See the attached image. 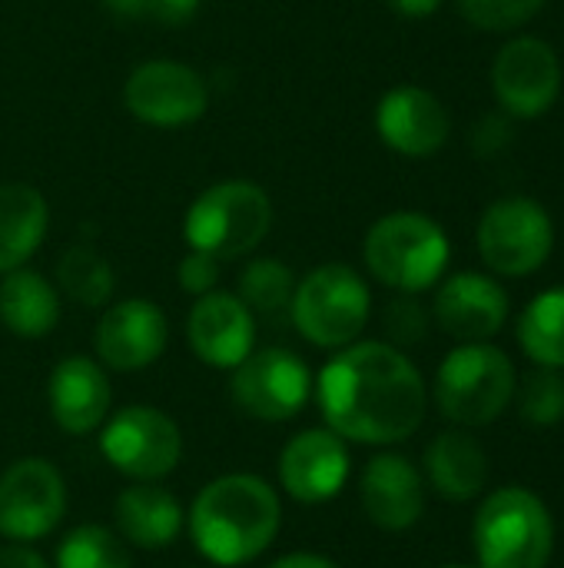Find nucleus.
Here are the masks:
<instances>
[{
    "mask_svg": "<svg viewBox=\"0 0 564 568\" xmlns=\"http://www.w3.org/2000/svg\"><path fill=\"white\" fill-rule=\"evenodd\" d=\"M479 568H545L555 552L548 506L522 486L489 493L472 523Z\"/></svg>",
    "mask_w": 564,
    "mask_h": 568,
    "instance_id": "3",
    "label": "nucleus"
},
{
    "mask_svg": "<svg viewBox=\"0 0 564 568\" xmlns=\"http://www.w3.org/2000/svg\"><path fill=\"white\" fill-rule=\"evenodd\" d=\"M269 568H342L339 562L326 559V556H316V552H293V556H283L276 559Z\"/></svg>",
    "mask_w": 564,
    "mask_h": 568,
    "instance_id": "35",
    "label": "nucleus"
},
{
    "mask_svg": "<svg viewBox=\"0 0 564 568\" xmlns=\"http://www.w3.org/2000/svg\"><path fill=\"white\" fill-rule=\"evenodd\" d=\"M359 503L372 526L386 532H406L425 513V476L409 456H372L359 479Z\"/></svg>",
    "mask_w": 564,
    "mask_h": 568,
    "instance_id": "18",
    "label": "nucleus"
},
{
    "mask_svg": "<svg viewBox=\"0 0 564 568\" xmlns=\"http://www.w3.org/2000/svg\"><path fill=\"white\" fill-rule=\"evenodd\" d=\"M0 320L20 339H43L60 323L53 283L33 270H10L0 283Z\"/></svg>",
    "mask_w": 564,
    "mask_h": 568,
    "instance_id": "24",
    "label": "nucleus"
},
{
    "mask_svg": "<svg viewBox=\"0 0 564 568\" xmlns=\"http://www.w3.org/2000/svg\"><path fill=\"white\" fill-rule=\"evenodd\" d=\"M519 343L535 366L564 369V286L539 293L522 320H519Z\"/></svg>",
    "mask_w": 564,
    "mask_h": 568,
    "instance_id": "25",
    "label": "nucleus"
},
{
    "mask_svg": "<svg viewBox=\"0 0 564 568\" xmlns=\"http://www.w3.org/2000/svg\"><path fill=\"white\" fill-rule=\"evenodd\" d=\"M442 568H479V566H442Z\"/></svg>",
    "mask_w": 564,
    "mask_h": 568,
    "instance_id": "37",
    "label": "nucleus"
},
{
    "mask_svg": "<svg viewBox=\"0 0 564 568\" xmlns=\"http://www.w3.org/2000/svg\"><path fill=\"white\" fill-rule=\"evenodd\" d=\"M113 389L103 366L90 356H66L47 379V406L53 423L70 436L96 433L110 416Z\"/></svg>",
    "mask_w": 564,
    "mask_h": 568,
    "instance_id": "20",
    "label": "nucleus"
},
{
    "mask_svg": "<svg viewBox=\"0 0 564 568\" xmlns=\"http://www.w3.org/2000/svg\"><path fill=\"white\" fill-rule=\"evenodd\" d=\"M186 339L199 363L236 369L256 346V316L236 293L213 290L196 296L186 320Z\"/></svg>",
    "mask_w": 564,
    "mask_h": 568,
    "instance_id": "16",
    "label": "nucleus"
},
{
    "mask_svg": "<svg viewBox=\"0 0 564 568\" xmlns=\"http://www.w3.org/2000/svg\"><path fill=\"white\" fill-rule=\"evenodd\" d=\"M199 0H143V20H156L163 27H183L196 17Z\"/></svg>",
    "mask_w": 564,
    "mask_h": 568,
    "instance_id": "33",
    "label": "nucleus"
},
{
    "mask_svg": "<svg viewBox=\"0 0 564 568\" xmlns=\"http://www.w3.org/2000/svg\"><path fill=\"white\" fill-rule=\"evenodd\" d=\"M425 479L445 503H469L489 483V456L469 429H445L425 449Z\"/></svg>",
    "mask_w": 564,
    "mask_h": 568,
    "instance_id": "22",
    "label": "nucleus"
},
{
    "mask_svg": "<svg viewBox=\"0 0 564 568\" xmlns=\"http://www.w3.org/2000/svg\"><path fill=\"white\" fill-rule=\"evenodd\" d=\"M555 246L552 216L539 200H495L479 223V256L499 276H529L545 266Z\"/></svg>",
    "mask_w": 564,
    "mask_h": 568,
    "instance_id": "9",
    "label": "nucleus"
},
{
    "mask_svg": "<svg viewBox=\"0 0 564 568\" xmlns=\"http://www.w3.org/2000/svg\"><path fill=\"white\" fill-rule=\"evenodd\" d=\"M229 396L233 406L259 423H289L302 413L312 396V373L302 356L269 346L253 349L236 369H229Z\"/></svg>",
    "mask_w": 564,
    "mask_h": 568,
    "instance_id": "10",
    "label": "nucleus"
},
{
    "mask_svg": "<svg viewBox=\"0 0 564 568\" xmlns=\"http://www.w3.org/2000/svg\"><path fill=\"white\" fill-rule=\"evenodd\" d=\"M57 568H133V556L106 526H76L57 546Z\"/></svg>",
    "mask_w": 564,
    "mask_h": 568,
    "instance_id": "27",
    "label": "nucleus"
},
{
    "mask_svg": "<svg viewBox=\"0 0 564 568\" xmlns=\"http://www.w3.org/2000/svg\"><path fill=\"white\" fill-rule=\"evenodd\" d=\"M376 130L389 150L422 160L445 146L452 120L435 93L422 87H396L376 106Z\"/></svg>",
    "mask_w": 564,
    "mask_h": 568,
    "instance_id": "17",
    "label": "nucleus"
},
{
    "mask_svg": "<svg viewBox=\"0 0 564 568\" xmlns=\"http://www.w3.org/2000/svg\"><path fill=\"white\" fill-rule=\"evenodd\" d=\"M432 316L459 343H489L509 320V293L485 273H455L439 286Z\"/></svg>",
    "mask_w": 564,
    "mask_h": 568,
    "instance_id": "19",
    "label": "nucleus"
},
{
    "mask_svg": "<svg viewBox=\"0 0 564 568\" xmlns=\"http://www.w3.org/2000/svg\"><path fill=\"white\" fill-rule=\"evenodd\" d=\"M123 103L140 123L173 130L189 126L206 113L209 90L206 80L186 63L146 60L126 77Z\"/></svg>",
    "mask_w": 564,
    "mask_h": 568,
    "instance_id": "12",
    "label": "nucleus"
},
{
    "mask_svg": "<svg viewBox=\"0 0 564 568\" xmlns=\"http://www.w3.org/2000/svg\"><path fill=\"white\" fill-rule=\"evenodd\" d=\"M293 323L319 349H342L359 339L372 313L366 280L346 263H326L306 273L293 293Z\"/></svg>",
    "mask_w": 564,
    "mask_h": 568,
    "instance_id": "7",
    "label": "nucleus"
},
{
    "mask_svg": "<svg viewBox=\"0 0 564 568\" xmlns=\"http://www.w3.org/2000/svg\"><path fill=\"white\" fill-rule=\"evenodd\" d=\"M293 293H296V276L293 270L276 260V256H266V260H253L243 273H239V286H236V296L249 306V313H279L283 306L293 303Z\"/></svg>",
    "mask_w": 564,
    "mask_h": 568,
    "instance_id": "28",
    "label": "nucleus"
},
{
    "mask_svg": "<svg viewBox=\"0 0 564 568\" xmlns=\"http://www.w3.org/2000/svg\"><path fill=\"white\" fill-rule=\"evenodd\" d=\"M66 513V483L50 459L27 456L0 476V536L37 542L50 536Z\"/></svg>",
    "mask_w": 564,
    "mask_h": 568,
    "instance_id": "11",
    "label": "nucleus"
},
{
    "mask_svg": "<svg viewBox=\"0 0 564 568\" xmlns=\"http://www.w3.org/2000/svg\"><path fill=\"white\" fill-rule=\"evenodd\" d=\"M326 426L346 443L396 446L416 436L429 409V389L416 363L392 343H349L316 379Z\"/></svg>",
    "mask_w": 564,
    "mask_h": 568,
    "instance_id": "1",
    "label": "nucleus"
},
{
    "mask_svg": "<svg viewBox=\"0 0 564 568\" xmlns=\"http://www.w3.org/2000/svg\"><path fill=\"white\" fill-rule=\"evenodd\" d=\"M176 280H180V290H183V293H189V296H206V293H213L216 283H219V260L189 250V253L180 260Z\"/></svg>",
    "mask_w": 564,
    "mask_h": 568,
    "instance_id": "32",
    "label": "nucleus"
},
{
    "mask_svg": "<svg viewBox=\"0 0 564 568\" xmlns=\"http://www.w3.org/2000/svg\"><path fill=\"white\" fill-rule=\"evenodd\" d=\"M57 283H60V290L73 303H80V306H103L113 296L116 276H113V266L90 243H73L60 256Z\"/></svg>",
    "mask_w": 564,
    "mask_h": 568,
    "instance_id": "26",
    "label": "nucleus"
},
{
    "mask_svg": "<svg viewBox=\"0 0 564 568\" xmlns=\"http://www.w3.org/2000/svg\"><path fill=\"white\" fill-rule=\"evenodd\" d=\"M0 568H50L40 552H33L27 542H13V546H3L0 549Z\"/></svg>",
    "mask_w": 564,
    "mask_h": 568,
    "instance_id": "34",
    "label": "nucleus"
},
{
    "mask_svg": "<svg viewBox=\"0 0 564 568\" xmlns=\"http://www.w3.org/2000/svg\"><path fill=\"white\" fill-rule=\"evenodd\" d=\"M50 206L30 183H0V273L20 270L43 243Z\"/></svg>",
    "mask_w": 564,
    "mask_h": 568,
    "instance_id": "23",
    "label": "nucleus"
},
{
    "mask_svg": "<svg viewBox=\"0 0 564 568\" xmlns=\"http://www.w3.org/2000/svg\"><path fill=\"white\" fill-rule=\"evenodd\" d=\"M492 90L512 116L535 120L548 113L562 93V63L555 47L539 37L509 40L492 63Z\"/></svg>",
    "mask_w": 564,
    "mask_h": 568,
    "instance_id": "13",
    "label": "nucleus"
},
{
    "mask_svg": "<svg viewBox=\"0 0 564 568\" xmlns=\"http://www.w3.org/2000/svg\"><path fill=\"white\" fill-rule=\"evenodd\" d=\"M170 339V323L163 310L150 300H123L110 306L93 333L100 366L116 373H136L153 366Z\"/></svg>",
    "mask_w": 564,
    "mask_h": 568,
    "instance_id": "15",
    "label": "nucleus"
},
{
    "mask_svg": "<svg viewBox=\"0 0 564 568\" xmlns=\"http://www.w3.org/2000/svg\"><path fill=\"white\" fill-rule=\"evenodd\" d=\"M349 473V446L329 426L296 433L279 453V483L302 506H322L336 499L346 489Z\"/></svg>",
    "mask_w": 564,
    "mask_h": 568,
    "instance_id": "14",
    "label": "nucleus"
},
{
    "mask_svg": "<svg viewBox=\"0 0 564 568\" xmlns=\"http://www.w3.org/2000/svg\"><path fill=\"white\" fill-rule=\"evenodd\" d=\"M449 256L452 246L445 230L432 216L412 210L376 220L362 243V260L369 273L382 286L412 296L432 290L442 280V273L449 270Z\"/></svg>",
    "mask_w": 564,
    "mask_h": 568,
    "instance_id": "4",
    "label": "nucleus"
},
{
    "mask_svg": "<svg viewBox=\"0 0 564 568\" xmlns=\"http://www.w3.org/2000/svg\"><path fill=\"white\" fill-rule=\"evenodd\" d=\"M273 226V200L253 180H219L206 186L183 220L189 250L219 263L253 253Z\"/></svg>",
    "mask_w": 564,
    "mask_h": 568,
    "instance_id": "5",
    "label": "nucleus"
},
{
    "mask_svg": "<svg viewBox=\"0 0 564 568\" xmlns=\"http://www.w3.org/2000/svg\"><path fill=\"white\" fill-rule=\"evenodd\" d=\"M113 519H116V536L126 546H136L146 552H160L173 546L186 526V513L180 499L156 483H136L123 489L116 496Z\"/></svg>",
    "mask_w": 564,
    "mask_h": 568,
    "instance_id": "21",
    "label": "nucleus"
},
{
    "mask_svg": "<svg viewBox=\"0 0 564 568\" xmlns=\"http://www.w3.org/2000/svg\"><path fill=\"white\" fill-rule=\"evenodd\" d=\"M103 459L133 483H156L183 459V433L156 406H126L100 426Z\"/></svg>",
    "mask_w": 564,
    "mask_h": 568,
    "instance_id": "8",
    "label": "nucleus"
},
{
    "mask_svg": "<svg viewBox=\"0 0 564 568\" xmlns=\"http://www.w3.org/2000/svg\"><path fill=\"white\" fill-rule=\"evenodd\" d=\"M519 413L525 423L532 426H558L564 419V376L562 369H548V366H535L522 386H515V399Z\"/></svg>",
    "mask_w": 564,
    "mask_h": 568,
    "instance_id": "29",
    "label": "nucleus"
},
{
    "mask_svg": "<svg viewBox=\"0 0 564 568\" xmlns=\"http://www.w3.org/2000/svg\"><path fill=\"white\" fill-rule=\"evenodd\" d=\"M186 523L203 559L219 568L249 566L276 542L283 503L266 479L253 473H229L196 493Z\"/></svg>",
    "mask_w": 564,
    "mask_h": 568,
    "instance_id": "2",
    "label": "nucleus"
},
{
    "mask_svg": "<svg viewBox=\"0 0 564 568\" xmlns=\"http://www.w3.org/2000/svg\"><path fill=\"white\" fill-rule=\"evenodd\" d=\"M389 7L402 17H429L442 7V0H389Z\"/></svg>",
    "mask_w": 564,
    "mask_h": 568,
    "instance_id": "36",
    "label": "nucleus"
},
{
    "mask_svg": "<svg viewBox=\"0 0 564 568\" xmlns=\"http://www.w3.org/2000/svg\"><path fill=\"white\" fill-rule=\"evenodd\" d=\"M519 373L512 359L492 343L455 346L432 383L439 413L459 429H475L495 423L515 399Z\"/></svg>",
    "mask_w": 564,
    "mask_h": 568,
    "instance_id": "6",
    "label": "nucleus"
},
{
    "mask_svg": "<svg viewBox=\"0 0 564 568\" xmlns=\"http://www.w3.org/2000/svg\"><path fill=\"white\" fill-rule=\"evenodd\" d=\"M386 329L392 336V346L422 343L425 333H429V313L412 300V293H402V300H396L386 310Z\"/></svg>",
    "mask_w": 564,
    "mask_h": 568,
    "instance_id": "31",
    "label": "nucleus"
},
{
    "mask_svg": "<svg viewBox=\"0 0 564 568\" xmlns=\"http://www.w3.org/2000/svg\"><path fill=\"white\" fill-rule=\"evenodd\" d=\"M455 3L459 13L485 33H509L529 23L545 7V0H455Z\"/></svg>",
    "mask_w": 564,
    "mask_h": 568,
    "instance_id": "30",
    "label": "nucleus"
}]
</instances>
